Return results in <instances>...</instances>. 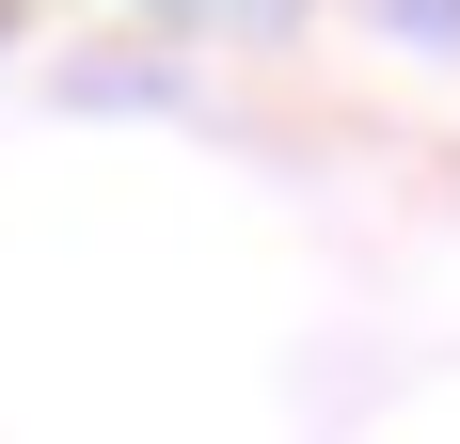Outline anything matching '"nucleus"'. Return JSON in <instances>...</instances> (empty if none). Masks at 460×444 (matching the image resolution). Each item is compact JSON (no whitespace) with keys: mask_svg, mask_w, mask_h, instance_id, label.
<instances>
[{"mask_svg":"<svg viewBox=\"0 0 460 444\" xmlns=\"http://www.w3.org/2000/svg\"><path fill=\"white\" fill-rule=\"evenodd\" d=\"M381 32H429V48H460V0H381Z\"/></svg>","mask_w":460,"mask_h":444,"instance_id":"nucleus-1","label":"nucleus"}]
</instances>
